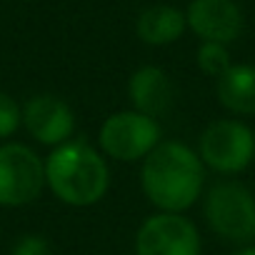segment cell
<instances>
[{
  "label": "cell",
  "instance_id": "6",
  "mask_svg": "<svg viewBox=\"0 0 255 255\" xmlns=\"http://www.w3.org/2000/svg\"><path fill=\"white\" fill-rule=\"evenodd\" d=\"M45 188V160L23 145L3 143L0 145V205L20 208L40 198Z\"/></svg>",
  "mask_w": 255,
  "mask_h": 255
},
{
  "label": "cell",
  "instance_id": "8",
  "mask_svg": "<svg viewBox=\"0 0 255 255\" xmlns=\"http://www.w3.org/2000/svg\"><path fill=\"white\" fill-rule=\"evenodd\" d=\"M23 125L33 140L58 148L73 140L75 113L65 100L43 93V95H33L23 105Z\"/></svg>",
  "mask_w": 255,
  "mask_h": 255
},
{
  "label": "cell",
  "instance_id": "10",
  "mask_svg": "<svg viewBox=\"0 0 255 255\" xmlns=\"http://www.w3.org/2000/svg\"><path fill=\"white\" fill-rule=\"evenodd\" d=\"M128 98L133 103V110L158 120L160 115H165L173 108L175 88H173V80L168 78V73L163 68L143 65L130 75V80H128Z\"/></svg>",
  "mask_w": 255,
  "mask_h": 255
},
{
  "label": "cell",
  "instance_id": "1",
  "mask_svg": "<svg viewBox=\"0 0 255 255\" xmlns=\"http://www.w3.org/2000/svg\"><path fill=\"white\" fill-rule=\"evenodd\" d=\"M203 183L205 168L200 155L178 140L158 143L140 168L143 193L160 213H183L195 205Z\"/></svg>",
  "mask_w": 255,
  "mask_h": 255
},
{
  "label": "cell",
  "instance_id": "5",
  "mask_svg": "<svg viewBox=\"0 0 255 255\" xmlns=\"http://www.w3.org/2000/svg\"><path fill=\"white\" fill-rule=\"evenodd\" d=\"M160 123L150 115L138 110H120L110 115L100 128V150L120 163H135L145 160L150 150L160 143Z\"/></svg>",
  "mask_w": 255,
  "mask_h": 255
},
{
  "label": "cell",
  "instance_id": "12",
  "mask_svg": "<svg viewBox=\"0 0 255 255\" xmlns=\"http://www.w3.org/2000/svg\"><path fill=\"white\" fill-rule=\"evenodd\" d=\"M188 28L185 13L173 5H150L138 15L135 33L148 45H170Z\"/></svg>",
  "mask_w": 255,
  "mask_h": 255
},
{
  "label": "cell",
  "instance_id": "15",
  "mask_svg": "<svg viewBox=\"0 0 255 255\" xmlns=\"http://www.w3.org/2000/svg\"><path fill=\"white\" fill-rule=\"evenodd\" d=\"M10 255H50V243L43 235L28 233L13 245Z\"/></svg>",
  "mask_w": 255,
  "mask_h": 255
},
{
  "label": "cell",
  "instance_id": "2",
  "mask_svg": "<svg viewBox=\"0 0 255 255\" xmlns=\"http://www.w3.org/2000/svg\"><path fill=\"white\" fill-rule=\"evenodd\" d=\"M45 185L65 205L88 208L108 193L110 170L93 145L85 140H68L48 155Z\"/></svg>",
  "mask_w": 255,
  "mask_h": 255
},
{
  "label": "cell",
  "instance_id": "13",
  "mask_svg": "<svg viewBox=\"0 0 255 255\" xmlns=\"http://www.w3.org/2000/svg\"><path fill=\"white\" fill-rule=\"evenodd\" d=\"M230 65L233 63H230V53H228L225 45H220V43H200V48H198V68L205 75L218 80Z\"/></svg>",
  "mask_w": 255,
  "mask_h": 255
},
{
  "label": "cell",
  "instance_id": "16",
  "mask_svg": "<svg viewBox=\"0 0 255 255\" xmlns=\"http://www.w3.org/2000/svg\"><path fill=\"white\" fill-rule=\"evenodd\" d=\"M235 255H255V248H243V250H238Z\"/></svg>",
  "mask_w": 255,
  "mask_h": 255
},
{
  "label": "cell",
  "instance_id": "3",
  "mask_svg": "<svg viewBox=\"0 0 255 255\" xmlns=\"http://www.w3.org/2000/svg\"><path fill=\"white\" fill-rule=\"evenodd\" d=\"M205 220L223 240L250 243L255 238V195L238 180H223L208 190Z\"/></svg>",
  "mask_w": 255,
  "mask_h": 255
},
{
  "label": "cell",
  "instance_id": "4",
  "mask_svg": "<svg viewBox=\"0 0 255 255\" xmlns=\"http://www.w3.org/2000/svg\"><path fill=\"white\" fill-rule=\"evenodd\" d=\"M198 155L215 173H243L255 160V133L235 118L213 120L200 135Z\"/></svg>",
  "mask_w": 255,
  "mask_h": 255
},
{
  "label": "cell",
  "instance_id": "7",
  "mask_svg": "<svg viewBox=\"0 0 255 255\" xmlns=\"http://www.w3.org/2000/svg\"><path fill=\"white\" fill-rule=\"evenodd\" d=\"M135 255H200V233L180 213L150 215L135 235Z\"/></svg>",
  "mask_w": 255,
  "mask_h": 255
},
{
  "label": "cell",
  "instance_id": "9",
  "mask_svg": "<svg viewBox=\"0 0 255 255\" xmlns=\"http://www.w3.org/2000/svg\"><path fill=\"white\" fill-rule=\"evenodd\" d=\"M188 28L203 43L228 45L240 38L245 18L235 0H190L185 10Z\"/></svg>",
  "mask_w": 255,
  "mask_h": 255
},
{
  "label": "cell",
  "instance_id": "11",
  "mask_svg": "<svg viewBox=\"0 0 255 255\" xmlns=\"http://www.w3.org/2000/svg\"><path fill=\"white\" fill-rule=\"evenodd\" d=\"M218 100L235 115L255 113V65L235 63L218 78Z\"/></svg>",
  "mask_w": 255,
  "mask_h": 255
},
{
  "label": "cell",
  "instance_id": "14",
  "mask_svg": "<svg viewBox=\"0 0 255 255\" xmlns=\"http://www.w3.org/2000/svg\"><path fill=\"white\" fill-rule=\"evenodd\" d=\"M23 125V108L18 100L0 90V140H8Z\"/></svg>",
  "mask_w": 255,
  "mask_h": 255
}]
</instances>
